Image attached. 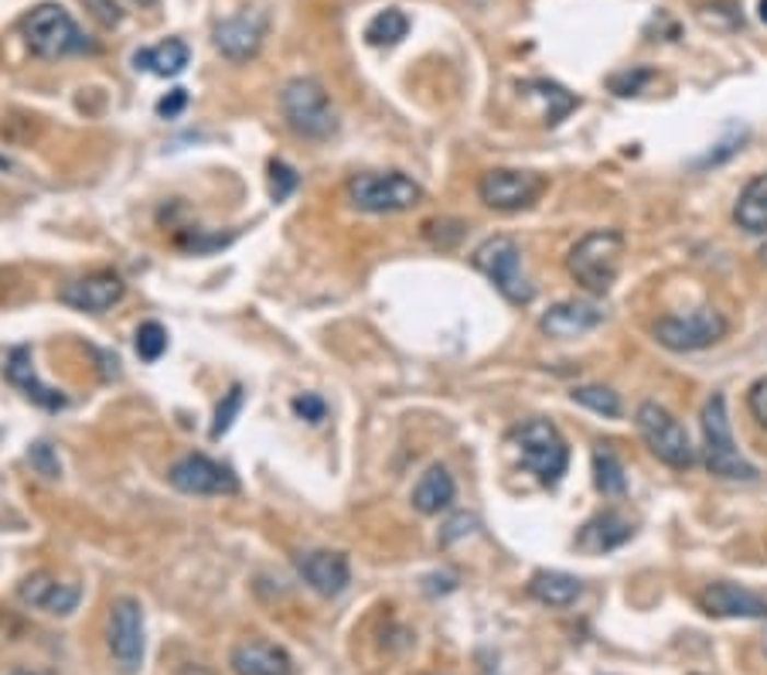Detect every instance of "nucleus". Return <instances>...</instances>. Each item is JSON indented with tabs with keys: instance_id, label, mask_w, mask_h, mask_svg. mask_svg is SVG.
Here are the masks:
<instances>
[{
	"instance_id": "1",
	"label": "nucleus",
	"mask_w": 767,
	"mask_h": 675,
	"mask_svg": "<svg viewBox=\"0 0 767 675\" xmlns=\"http://www.w3.org/2000/svg\"><path fill=\"white\" fill-rule=\"evenodd\" d=\"M621 256H625V236L617 229H594L570 249L567 270L570 277L594 298L614 287L617 274H621Z\"/></svg>"
},
{
	"instance_id": "2",
	"label": "nucleus",
	"mask_w": 767,
	"mask_h": 675,
	"mask_svg": "<svg viewBox=\"0 0 767 675\" xmlns=\"http://www.w3.org/2000/svg\"><path fill=\"white\" fill-rule=\"evenodd\" d=\"M702 454H706V472H710L713 478L757 481V467L751 461H744V454L736 451L723 393H713L702 403Z\"/></svg>"
},
{
	"instance_id": "3",
	"label": "nucleus",
	"mask_w": 767,
	"mask_h": 675,
	"mask_svg": "<svg viewBox=\"0 0 767 675\" xmlns=\"http://www.w3.org/2000/svg\"><path fill=\"white\" fill-rule=\"evenodd\" d=\"M21 35L38 58H69L96 51V45L85 38V32L62 4H38L32 14H24Z\"/></svg>"
},
{
	"instance_id": "4",
	"label": "nucleus",
	"mask_w": 767,
	"mask_h": 675,
	"mask_svg": "<svg viewBox=\"0 0 767 675\" xmlns=\"http://www.w3.org/2000/svg\"><path fill=\"white\" fill-rule=\"evenodd\" d=\"M280 109L283 120L293 133H301L307 140H328L338 130L332 100L324 93V85L311 75L290 79L280 93Z\"/></svg>"
},
{
	"instance_id": "5",
	"label": "nucleus",
	"mask_w": 767,
	"mask_h": 675,
	"mask_svg": "<svg viewBox=\"0 0 767 675\" xmlns=\"http://www.w3.org/2000/svg\"><path fill=\"white\" fill-rule=\"evenodd\" d=\"M515 447H519V457L525 464V472L536 475L539 485L556 488L559 481H563L567 467H570V447H567L563 433L556 430V423H549V420H525L515 430Z\"/></svg>"
},
{
	"instance_id": "6",
	"label": "nucleus",
	"mask_w": 767,
	"mask_h": 675,
	"mask_svg": "<svg viewBox=\"0 0 767 675\" xmlns=\"http://www.w3.org/2000/svg\"><path fill=\"white\" fill-rule=\"evenodd\" d=\"M470 263H475L478 274H485L495 283V290L509 304H515V307L533 304L536 287L528 283V277L522 274V253H519V243L512 236H491V240H485L475 249V256H470Z\"/></svg>"
},
{
	"instance_id": "7",
	"label": "nucleus",
	"mask_w": 767,
	"mask_h": 675,
	"mask_svg": "<svg viewBox=\"0 0 767 675\" xmlns=\"http://www.w3.org/2000/svg\"><path fill=\"white\" fill-rule=\"evenodd\" d=\"M348 198L359 212L369 216H393V212H406L412 205L423 201V188L406 178L403 171H369V174H356L348 182Z\"/></svg>"
},
{
	"instance_id": "8",
	"label": "nucleus",
	"mask_w": 767,
	"mask_h": 675,
	"mask_svg": "<svg viewBox=\"0 0 767 675\" xmlns=\"http://www.w3.org/2000/svg\"><path fill=\"white\" fill-rule=\"evenodd\" d=\"M635 423H638V433L644 440V447L652 451L662 464L675 467V472H686V467L696 464V447L689 444L686 427L678 423L665 406L641 403Z\"/></svg>"
},
{
	"instance_id": "9",
	"label": "nucleus",
	"mask_w": 767,
	"mask_h": 675,
	"mask_svg": "<svg viewBox=\"0 0 767 675\" xmlns=\"http://www.w3.org/2000/svg\"><path fill=\"white\" fill-rule=\"evenodd\" d=\"M730 331L727 317L713 307H696L689 314L678 317H662L655 325V341L669 351H678V356H689V351H702L713 348L717 341H723Z\"/></svg>"
},
{
	"instance_id": "10",
	"label": "nucleus",
	"mask_w": 767,
	"mask_h": 675,
	"mask_svg": "<svg viewBox=\"0 0 767 675\" xmlns=\"http://www.w3.org/2000/svg\"><path fill=\"white\" fill-rule=\"evenodd\" d=\"M543 191H546L543 174L519 167H495L481 174L478 182V198L495 212H522L528 205H536Z\"/></svg>"
},
{
	"instance_id": "11",
	"label": "nucleus",
	"mask_w": 767,
	"mask_h": 675,
	"mask_svg": "<svg viewBox=\"0 0 767 675\" xmlns=\"http://www.w3.org/2000/svg\"><path fill=\"white\" fill-rule=\"evenodd\" d=\"M167 481L182 494H201V498L240 491V478L232 475V467L205 457V454H185L182 461H174L171 472H167Z\"/></svg>"
},
{
	"instance_id": "12",
	"label": "nucleus",
	"mask_w": 767,
	"mask_h": 675,
	"mask_svg": "<svg viewBox=\"0 0 767 675\" xmlns=\"http://www.w3.org/2000/svg\"><path fill=\"white\" fill-rule=\"evenodd\" d=\"M109 652L127 675L143 665V607L133 597H120L109 607Z\"/></svg>"
},
{
	"instance_id": "13",
	"label": "nucleus",
	"mask_w": 767,
	"mask_h": 675,
	"mask_svg": "<svg viewBox=\"0 0 767 675\" xmlns=\"http://www.w3.org/2000/svg\"><path fill=\"white\" fill-rule=\"evenodd\" d=\"M124 293H127V283L120 277L109 274V270H100L90 277L69 280L62 290H58V301L72 311H82V314H103L113 304H120Z\"/></svg>"
},
{
	"instance_id": "14",
	"label": "nucleus",
	"mask_w": 767,
	"mask_h": 675,
	"mask_svg": "<svg viewBox=\"0 0 767 675\" xmlns=\"http://www.w3.org/2000/svg\"><path fill=\"white\" fill-rule=\"evenodd\" d=\"M263 38H267V14L259 11H240L216 27V48L229 62H249L263 48Z\"/></svg>"
},
{
	"instance_id": "15",
	"label": "nucleus",
	"mask_w": 767,
	"mask_h": 675,
	"mask_svg": "<svg viewBox=\"0 0 767 675\" xmlns=\"http://www.w3.org/2000/svg\"><path fill=\"white\" fill-rule=\"evenodd\" d=\"M699 607L710 618H747V621H764L767 618V601L741 583L717 580L699 594Z\"/></svg>"
},
{
	"instance_id": "16",
	"label": "nucleus",
	"mask_w": 767,
	"mask_h": 675,
	"mask_svg": "<svg viewBox=\"0 0 767 675\" xmlns=\"http://www.w3.org/2000/svg\"><path fill=\"white\" fill-rule=\"evenodd\" d=\"M298 573L304 577V583L311 591H317L321 597H338L345 586L351 583V567L348 556L335 552V549H311L298 556Z\"/></svg>"
},
{
	"instance_id": "17",
	"label": "nucleus",
	"mask_w": 767,
	"mask_h": 675,
	"mask_svg": "<svg viewBox=\"0 0 767 675\" xmlns=\"http://www.w3.org/2000/svg\"><path fill=\"white\" fill-rule=\"evenodd\" d=\"M18 597L24 604H32L45 614H58V618H66V614H72L82 601V591H79V583H66V580H58L55 573H32V577H24L21 586H18Z\"/></svg>"
},
{
	"instance_id": "18",
	"label": "nucleus",
	"mask_w": 767,
	"mask_h": 675,
	"mask_svg": "<svg viewBox=\"0 0 767 675\" xmlns=\"http://www.w3.org/2000/svg\"><path fill=\"white\" fill-rule=\"evenodd\" d=\"M601 325H604V311L590 301H559L539 317V331L546 338H559V341L580 338Z\"/></svg>"
},
{
	"instance_id": "19",
	"label": "nucleus",
	"mask_w": 767,
	"mask_h": 675,
	"mask_svg": "<svg viewBox=\"0 0 767 675\" xmlns=\"http://www.w3.org/2000/svg\"><path fill=\"white\" fill-rule=\"evenodd\" d=\"M8 379H11V386H18L27 399H32L35 406L48 409V414H58V409H66L69 406V396L62 389H51L45 386L38 372H35V359H32V348H14L11 356H8Z\"/></svg>"
},
{
	"instance_id": "20",
	"label": "nucleus",
	"mask_w": 767,
	"mask_h": 675,
	"mask_svg": "<svg viewBox=\"0 0 767 675\" xmlns=\"http://www.w3.org/2000/svg\"><path fill=\"white\" fill-rule=\"evenodd\" d=\"M232 668L235 675H290L293 662L280 644L267 638H246L232 649Z\"/></svg>"
},
{
	"instance_id": "21",
	"label": "nucleus",
	"mask_w": 767,
	"mask_h": 675,
	"mask_svg": "<svg viewBox=\"0 0 767 675\" xmlns=\"http://www.w3.org/2000/svg\"><path fill=\"white\" fill-rule=\"evenodd\" d=\"M631 536H635V525L628 519H621L617 512H601L590 522H583V529L577 533V549L601 556V552L621 549L625 543H631Z\"/></svg>"
},
{
	"instance_id": "22",
	"label": "nucleus",
	"mask_w": 767,
	"mask_h": 675,
	"mask_svg": "<svg viewBox=\"0 0 767 675\" xmlns=\"http://www.w3.org/2000/svg\"><path fill=\"white\" fill-rule=\"evenodd\" d=\"M454 494H457V485H454L451 472L444 464H433L417 481V488H412V509H417L420 515H437V512L451 509Z\"/></svg>"
},
{
	"instance_id": "23",
	"label": "nucleus",
	"mask_w": 767,
	"mask_h": 675,
	"mask_svg": "<svg viewBox=\"0 0 767 675\" xmlns=\"http://www.w3.org/2000/svg\"><path fill=\"white\" fill-rule=\"evenodd\" d=\"M191 62V48L182 42V38H167L161 45H151V48H140L133 55V66L140 72H151V75H161V79H171V75H182Z\"/></svg>"
},
{
	"instance_id": "24",
	"label": "nucleus",
	"mask_w": 767,
	"mask_h": 675,
	"mask_svg": "<svg viewBox=\"0 0 767 675\" xmlns=\"http://www.w3.org/2000/svg\"><path fill=\"white\" fill-rule=\"evenodd\" d=\"M528 594L546 607H570L580 601L583 583L563 570H539V573H533V580H528Z\"/></svg>"
},
{
	"instance_id": "25",
	"label": "nucleus",
	"mask_w": 767,
	"mask_h": 675,
	"mask_svg": "<svg viewBox=\"0 0 767 675\" xmlns=\"http://www.w3.org/2000/svg\"><path fill=\"white\" fill-rule=\"evenodd\" d=\"M733 222L751 236H764L767 232V171L751 178L733 205Z\"/></svg>"
},
{
	"instance_id": "26",
	"label": "nucleus",
	"mask_w": 767,
	"mask_h": 675,
	"mask_svg": "<svg viewBox=\"0 0 767 675\" xmlns=\"http://www.w3.org/2000/svg\"><path fill=\"white\" fill-rule=\"evenodd\" d=\"M522 90L536 93V96H543V100L549 103V109H546V124H549V127H559V124H563L567 116L580 106V100H577L573 93H567L563 85L549 82V79H533V82H525Z\"/></svg>"
},
{
	"instance_id": "27",
	"label": "nucleus",
	"mask_w": 767,
	"mask_h": 675,
	"mask_svg": "<svg viewBox=\"0 0 767 675\" xmlns=\"http://www.w3.org/2000/svg\"><path fill=\"white\" fill-rule=\"evenodd\" d=\"M409 35V18L399 8H386L379 11L369 24H365V42L375 48H386V45H399Z\"/></svg>"
},
{
	"instance_id": "28",
	"label": "nucleus",
	"mask_w": 767,
	"mask_h": 675,
	"mask_svg": "<svg viewBox=\"0 0 767 675\" xmlns=\"http://www.w3.org/2000/svg\"><path fill=\"white\" fill-rule=\"evenodd\" d=\"M594 485L607 498H621L628 491L625 464H621V457H617L614 451H607V447L594 451Z\"/></svg>"
},
{
	"instance_id": "29",
	"label": "nucleus",
	"mask_w": 767,
	"mask_h": 675,
	"mask_svg": "<svg viewBox=\"0 0 767 675\" xmlns=\"http://www.w3.org/2000/svg\"><path fill=\"white\" fill-rule=\"evenodd\" d=\"M570 396H573V403L594 409V414H601L607 420L621 417V396H617L614 389H607V386H577Z\"/></svg>"
},
{
	"instance_id": "30",
	"label": "nucleus",
	"mask_w": 767,
	"mask_h": 675,
	"mask_svg": "<svg viewBox=\"0 0 767 675\" xmlns=\"http://www.w3.org/2000/svg\"><path fill=\"white\" fill-rule=\"evenodd\" d=\"M133 348H137L140 362H158L167 351V331L158 325V321H143L133 335Z\"/></svg>"
},
{
	"instance_id": "31",
	"label": "nucleus",
	"mask_w": 767,
	"mask_h": 675,
	"mask_svg": "<svg viewBox=\"0 0 767 675\" xmlns=\"http://www.w3.org/2000/svg\"><path fill=\"white\" fill-rule=\"evenodd\" d=\"M652 69H628V72H617V75H611L607 79V90L614 93V96H638L641 90L648 82H652Z\"/></svg>"
},
{
	"instance_id": "32",
	"label": "nucleus",
	"mask_w": 767,
	"mask_h": 675,
	"mask_svg": "<svg viewBox=\"0 0 767 675\" xmlns=\"http://www.w3.org/2000/svg\"><path fill=\"white\" fill-rule=\"evenodd\" d=\"M240 409H243V386H232V389L225 393V399L219 403V409H216L212 440H219L222 433H229V427L235 423V417H240Z\"/></svg>"
},
{
	"instance_id": "33",
	"label": "nucleus",
	"mask_w": 767,
	"mask_h": 675,
	"mask_svg": "<svg viewBox=\"0 0 767 675\" xmlns=\"http://www.w3.org/2000/svg\"><path fill=\"white\" fill-rule=\"evenodd\" d=\"M298 185H301V178L290 164H283V161L270 164V195H274V201H287L293 191H298Z\"/></svg>"
},
{
	"instance_id": "34",
	"label": "nucleus",
	"mask_w": 767,
	"mask_h": 675,
	"mask_svg": "<svg viewBox=\"0 0 767 675\" xmlns=\"http://www.w3.org/2000/svg\"><path fill=\"white\" fill-rule=\"evenodd\" d=\"M27 461H32L35 472L45 475V478H58V475H62V464H58V457H55V451H51L48 444H35L32 451H27Z\"/></svg>"
},
{
	"instance_id": "35",
	"label": "nucleus",
	"mask_w": 767,
	"mask_h": 675,
	"mask_svg": "<svg viewBox=\"0 0 767 675\" xmlns=\"http://www.w3.org/2000/svg\"><path fill=\"white\" fill-rule=\"evenodd\" d=\"M293 414H298L301 420H307V423H321V420H324V414H328V406H324V399H321V396L304 393V396L293 399Z\"/></svg>"
},
{
	"instance_id": "36",
	"label": "nucleus",
	"mask_w": 767,
	"mask_h": 675,
	"mask_svg": "<svg viewBox=\"0 0 767 675\" xmlns=\"http://www.w3.org/2000/svg\"><path fill=\"white\" fill-rule=\"evenodd\" d=\"M82 4H85V11H90L106 27H116V24L124 21V11H120V4H116V0H82Z\"/></svg>"
},
{
	"instance_id": "37",
	"label": "nucleus",
	"mask_w": 767,
	"mask_h": 675,
	"mask_svg": "<svg viewBox=\"0 0 767 675\" xmlns=\"http://www.w3.org/2000/svg\"><path fill=\"white\" fill-rule=\"evenodd\" d=\"M747 406H751V417L767 430V375H764V379H757V383L751 386V393H747Z\"/></svg>"
},
{
	"instance_id": "38",
	"label": "nucleus",
	"mask_w": 767,
	"mask_h": 675,
	"mask_svg": "<svg viewBox=\"0 0 767 675\" xmlns=\"http://www.w3.org/2000/svg\"><path fill=\"white\" fill-rule=\"evenodd\" d=\"M185 106H188V93H185V90H171V96H164V100L158 103V116L171 120V116H178Z\"/></svg>"
},
{
	"instance_id": "39",
	"label": "nucleus",
	"mask_w": 767,
	"mask_h": 675,
	"mask_svg": "<svg viewBox=\"0 0 767 675\" xmlns=\"http://www.w3.org/2000/svg\"><path fill=\"white\" fill-rule=\"evenodd\" d=\"M470 525H475V519L470 515H457L454 522H448V529H444V536H440V546H451L457 536H464V533H470Z\"/></svg>"
},
{
	"instance_id": "40",
	"label": "nucleus",
	"mask_w": 767,
	"mask_h": 675,
	"mask_svg": "<svg viewBox=\"0 0 767 675\" xmlns=\"http://www.w3.org/2000/svg\"><path fill=\"white\" fill-rule=\"evenodd\" d=\"M178 675H212V672H209V668H205V665H185V668H182Z\"/></svg>"
},
{
	"instance_id": "41",
	"label": "nucleus",
	"mask_w": 767,
	"mask_h": 675,
	"mask_svg": "<svg viewBox=\"0 0 767 675\" xmlns=\"http://www.w3.org/2000/svg\"><path fill=\"white\" fill-rule=\"evenodd\" d=\"M11 675H51V672H45V668H14Z\"/></svg>"
},
{
	"instance_id": "42",
	"label": "nucleus",
	"mask_w": 767,
	"mask_h": 675,
	"mask_svg": "<svg viewBox=\"0 0 767 675\" xmlns=\"http://www.w3.org/2000/svg\"><path fill=\"white\" fill-rule=\"evenodd\" d=\"M757 18L767 24V0H760V4H757Z\"/></svg>"
},
{
	"instance_id": "43",
	"label": "nucleus",
	"mask_w": 767,
	"mask_h": 675,
	"mask_svg": "<svg viewBox=\"0 0 767 675\" xmlns=\"http://www.w3.org/2000/svg\"><path fill=\"white\" fill-rule=\"evenodd\" d=\"M133 4H140V8H154L158 0H133Z\"/></svg>"
},
{
	"instance_id": "44",
	"label": "nucleus",
	"mask_w": 767,
	"mask_h": 675,
	"mask_svg": "<svg viewBox=\"0 0 767 675\" xmlns=\"http://www.w3.org/2000/svg\"><path fill=\"white\" fill-rule=\"evenodd\" d=\"M0 171H11V161L4 154H0Z\"/></svg>"
}]
</instances>
